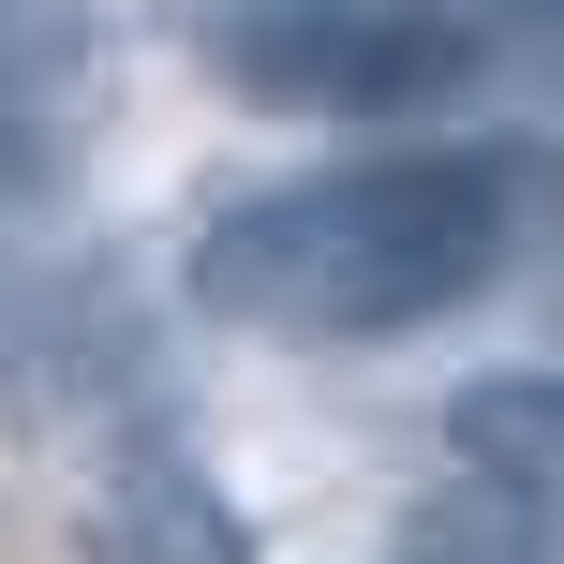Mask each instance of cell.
I'll list each match as a JSON object with an SVG mask.
<instances>
[{"mask_svg": "<svg viewBox=\"0 0 564 564\" xmlns=\"http://www.w3.org/2000/svg\"><path fill=\"white\" fill-rule=\"evenodd\" d=\"M564 208V164L520 134H431V149H357L327 178H268V194L194 224V312L253 341H387L431 312L490 297L535 224Z\"/></svg>", "mask_w": 564, "mask_h": 564, "instance_id": "6da1fadb", "label": "cell"}, {"mask_svg": "<svg viewBox=\"0 0 564 564\" xmlns=\"http://www.w3.org/2000/svg\"><path fill=\"white\" fill-rule=\"evenodd\" d=\"M208 59L297 119H401L476 75V15L460 0H224Z\"/></svg>", "mask_w": 564, "mask_h": 564, "instance_id": "7a4b0ae2", "label": "cell"}, {"mask_svg": "<svg viewBox=\"0 0 564 564\" xmlns=\"http://www.w3.org/2000/svg\"><path fill=\"white\" fill-rule=\"evenodd\" d=\"M387 564H564V476L520 460H460L387 520Z\"/></svg>", "mask_w": 564, "mask_h": 564, "instance_id": "3957f363", "label": "cell"}, {"mask_svg": "<svg viewBox=\"0 0 564 564\" xmlns=\"http://www.w3.org/2000/svg\"><path fill=\"white\" fill-rule=\"evenodd\" d=\"M89 15L75 0H0V208L15 194H45V164H59V134H75V105H89Z\"/></svg>", "mask_w": 564, "mask_h": 564, "instance_id": "277c9868", "label": "cell"}, {"mask_svg": "<svg viewBox=\"0 0 564 564\" xmlns=\"http://www.w3.org/2000/svg\"><path fill=\"white\" fill-rule=\"evenodd\" d=\"M105 564H253V520H238L194 460L149 446L134 476H119V506H105Z\"/></svg>", "mask_w": 564, "mask_h": 564, "instance_id": "5b68a950", "label": "cell"}, {"mask_svg": "<svg viewBox=\"0 0 564 564\" xmlns=\"http://www.w3.org/2000/svg\"><path fill=\"white\" fill-rule=\"evenodd\" d=\"M460 460H520V476H564V371H490V387L446 401Z\"/></svg>", "mask_w": 564, "mask_h": 564, "instance_id": "8992f818", "label": "cell"}]
</instances>
